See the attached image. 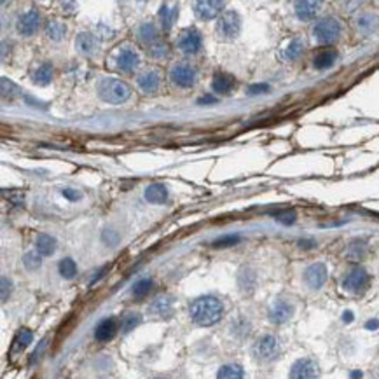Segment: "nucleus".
<instances>
[{
    "instance_id": "obj_6",
    "label": "nucleus",
    "mask_w": 379,
    "mask_h": 379,
    "mask_svg": "<svg viewBox=\"0 0 379 379\" xmlns=\"http://www.w3.org/2000/svg\"><path fill=\"white\" fill-rule=\"evenodd\" d=\"M241 28V19L238 16V12L234 11H227L224 14L219 16V21H217V33H219L222 39H234L238 37Z\"/></svg>"
},
{
    "instance_id": "obj_10",
    "label": "nucleus",
    "mask_w": 379,
    "mask_h": 379,
    "mask_svg": "<svg viewBox=\"0 0 379 379\" xmlns=\"http://www.w3.org/2000/svg\"><path fill=\"white\" fill-rule=\"evenodd\" d=\"M201 44H203L201 33L196 28H187L178 37V49L185 54H196L201 49Z\"/></svg>"
},
{
    "instance_id": "obj_44",
    "label": "nucleus",
    "mask_w": 379,
    "mask_h": 379,
    "mask_svg": "<svg viewBox=\"0 0 379 379\" xmlns=\"http://www.w3.org/2000/svg\"><path fill=\"white\" fill-rule=\"evenodd\" d=\"M61 193H63V196H65V198L68 199V201H77V199L80 198V193H79V191L68 189V187H67V189H63Z\"/></svg>"
},
{
    "instance_id": "obj_26",
    "label": "nucleus",
    "mask_w": 379,
    "mask_h": 379,
    "mask_svg": "<svg viewBox=\"0 0 379 379\" xmlns=\"http://www.w3.org/2000/svg\"><path fill=\"white\" fill-rule=\"evenodd\" d=\"M149 311L156 317H163L172 311V299L170 297H157V299L149 306Z\"/></svg>"
},
{
    "instance_id": "obj_49",
    "label": "nucleus",
    "mask_w": 379,
    "mask_h": 379,
    "mask_svg": "<svg viewBox=\"0 0 379 379\" xmlns=\"http://www.w3.org/2000/svg\"><path fill=\"white\" fill-rule=\"evenodd\" d=\"M377 327H379V320H376V318H374V320H369L367 323H365V329H369V330H376Z\"/></svg>"
},
{
    "instance_id": "obj_52",
    "label": "nucleus",
    "mask_w": 379,
    "mask_h": 379,
    "mask_svg": "<svg viewBox=\"0 0 379 379\" xmlns=\"http://www.w3.org/2000/svg\"><path fill=\"white\" fill-rule=\"evenodd\" d=\"M351 377H362V372H360V370H359V372L355 370V372H351Z\"/></svg>"
},
{
    "instance_id": "obj_13",
    "label": "nucleus",
    "mask_w": 379,
    "mask_h": 379,
    "mask_svg": "<svg viewBox=\"0 0 379 379\" xmlns=\"http://www.w3.org/2000/svg\"><path fill=\"white\" fill-rule=\"evenodd\" d=\"M323 6V0H296L293 9H296L297 18L301 21H309L320 12Z\"/></svg>"
},
{
    "instance_id": "obj_23",
    "label": "nucleus",
    "mask_w": 379,
    "mask_h": 379,
    "mask_svg": "<svg viewBox=\"0 0 379 379\" xmlns=\"http://www.w3.org/2000/svg\"><path fill=\"white\" fill-rule=\"evenodd\" d=\"M234 86V79L231 75H225V74H217L214 77V82H212V88H214L215 93H220V95H225L229 93Z\"/></svg>"
},
{
    "instance_id": "obj_9",
    "label": "nucleus",
    "mask_w": 379,
    "mask_h": 379,
    "mask_svg": "<svg viewBox=\"0 0 379 379\" xmlns=\"http://www.w3.org/2000/svg\"><path fill=\"white\" fill-rule=\"evenodd\" d=\"M225 0H194V12L199 19H214L222 12Z\"/></svg>"
},
{
    "instance_id": "obj_45",
    "label": "nucleus",
    "mask_w": 379,
    "mask_h": 379,
    "mask_svg": "<svg viewBox=\"0 0 379 379\" xmlns=\"http://www.w3.org/2000/svg\"><path fill=\"white\" fill-rule=\"evenodd\" d=\"M9 293H11V282L4 276L2 278V301H7Z\"/></svg>"
},
{
    "instance_id": "obj_48",
    "label": "nucleus",
    "mask_w": 379,
    "mask_h": 379,
    "mask_svg": "<svg viewBox=\"0 0 379 379\" xmlns=\"http://www.w3.org/2000/svg\"><path fill=\"white\" fill-rule=\"evenodd\" d=\"M107 269H109V267H103V269H100V271H98V275L95 276V278L91 280V283H89V287H93V285H96L98 282H100V280H101V276L105 275V271H107Z\"/></svg>"
},
{
    "instance_id": "obj_29",
    "label": "nucleus",
    "mask_w": 379,
    "mask_h": 379,
    "mask_svg": "<svg viewBox=\"0 0 379 379\" xmlns=\"http://www.w3.org/2000/svg\"><path fill=\"white\" fill-rule=\"evenodd\" d=\"M46 33H48V37L51 40H61L63 37H65L67 33V27L63 23H59V21H51L48 25V30H46Z\"/></svg>"
},
{
    "instance_id": "obj_43",
    "label": "nucleus",
    "mask_w": 379,
    "mask_h": 379,
    "mask_svg": "<svg viewBox=\"0 0 379 379\" xmlns=\"http://www.w3.org/2000/svg\"><path fill=\"white\" fill-rule=\"evenodd\" d=\"M267 91H269L267 84H254L248 89V95H261V93H267Z\"/></svg>"
},
{
    "instance_id": "obj_51",
    "label": "nucleus",
    "mask_w": 379,
    "mask_h": 379,
    "mask_svg": "<svg viewBox=\"0 0 379 379\" xmlns=\"http://www.w3.org/2000/svg\"><path fill=\"white\" fill-rule=\"evenodd\" d=\"M343 320L346 322V323H350V322H353V313L351 311H346L343 314Z\"/></svg>"
},
{
    "instance_id": "obj_1",
    "label": "nucleus",
    "mask_w": 379,
    "mask_h": 379,
    "mask_svg": "<svg viewBox=\"0 0 379 379\" xmlns=\"http://www.w3.org/2000/svg\"><path fill=\"white\" fill-rule=\"evenodd\" d=\"M222 313H224L222 302L212 296L199 297V299H196L191 304V318L194 320V323H198L201 327L215 325L222 318Z\"/></svg>"
},
{
    "instance_id": "obj_37",
    "label": "nucleus",
    "mask_w": 379,
    "mask_h": 379,
    "mask_svg": "<svg viewBox=\"0 0 379 379\" xmlns=\"http://www.w3.org/2000/svg\"><path fill=\"white\" fill-rule=\"evenodd\" d=\"M240 240H241L240 234H227V236H222V238H219V240H215L214 246H217V248H227V246L238 245Z\"/></svg>"
},
{
    "instance_id": "obj_32",
    "label": "nucleus",
    "mask_w": 379,
    "mask_h": 379,
    "mask_svg": "<svg viewBox=\"0 0 379 379\" xmlns=\"http://www.w3.org/2000/svg\"><path fill=\"white\" fill-rule=\"evenodd\" d=\"M138 323H140V314L138 313H126L124 317H122V320H121V330H122V334H128V332H131L136 325H138Z\"/></svg>"
},
{
    "instance_id": "obj_17",
    "label": "nucleus",
    "mask_w": 379,
    "mask_h": 379,
    "mask_svg": "<svg viewBox=\"0 0 379 379\" xmlns=\"http://www.w3.org/2000/svg\"><path fill=\"white\" fill-rule=\"evenodd\" d=\"M75 48H77L79 53L84 54V56H93V54L100 49V40H98L93 33L82 32V33H79L77 39H75Z\"/></svg>"
},
{
    "instance_id": "obj_42",
    "label": "nucleus",
    "mask_w": 379,
    "mask_h": 379,
    "mask_svg": "<svg viewBox=\"0 0 379 379\" xmlns=\"http://www.w3.org/2000/svg\"><path fill=\"white\" fill-rule=\"evenodd\" d=\"M46 346H48V339H42L40 344H39V348H37V350L33 351V355H32V364H35V362L40 359L42 353H44V350H46Z\"/></svg>"
},
{
    "instance_id": "obj_27",
    "label": "nucleus",
    "mask_w": 379,
    "mask_h": 379,
    "mask_svg": "<svg viewBox=\"0 0 379 379\" xmlns=\"http://www.w3.org/2000/svg\"><path fill=\"white\" fill-rule=\"evenodd\" d=\"M53 79V67L49 63H42V65L37 68V72L33 74V82L39 84V86H48Z\"/></svg>"
},
{
    "instance_id": "obj_28",
    "label": "nucleus",
    "mask_w": 379,
    "mask_h": 379,
    "mask_svg": "<svg viewBox=\"0 0 379 379\" xmlns=\"http://www.w3.org/2000/svg\"><path fill=\"white\" fill-rule=\"evenodd\" d=\"M243 376H245L243 367L238 364L224 365V367H220L219 372H217V377H220V379H240Z\"/></svg>"
},
{
    "instance_id": "obj_40",
    "label": "nucleus",
    "mask_w": 379,
    "mask_h": 379,
    "mask_svg": "<svg viewBox=\"0 0 379 379\" xmlns=\"http://www.w3.org/2000/svg\"><path fill=\"white\" fill-rule=\"evenodd\" d=\"M2 95H4V98H7V96L14 98L16 95H18V88H16L11 80H7L6 77L2 79Z\"/></svg>"
},
{
    "instance_id": "obj_16",
    "label": "nucleus",
    "mask_w": 379,
    "mask_h": 379,
    "mask_svg": "<svg viewBox=\"0 0 379 379\" xmlns=\"http://www.w3.org/2000/svg\"><path fill=\"white\" fill-rule=\"evenodd\" d=\"M293 314V306L287 301H276L269 309V320L275 325L287 323Z\"/></svg>"
},
{
    "instance_id": "obj_34",
    "label": "nucleus",
    "mask_w": 379,
    "mask_h": 379,
    "mask_svg": "<svg viewBox=\"0 0 379 379\" xmlns=\"http://www.w3.org/2000/svg\"><path fill=\"white\" fill-rule=\"evenodd\" d=\"M42 255L37 252H28L27 255L23 257V264H25V267H27L28 271H35V269H39L40 267V264H42Z\"/></svg>"
},
{
    "instance_id": "obj_30",
    "label": "nucleus",
    "mask_w": 379,
    "mask_h": 379,
    "mask_svg": "<svg viewBox=\"0 0 379 379\" xmlns=\"http://www.w3.org/2000/svg\"><path fill=\"white\" fill-rule=\"evenodd\" d=\"M58 267H59V275L65 280H72L77 275V266H75V262L72 259H63Z\"/></svg>"
},
{
    "instance_id": "obj_31",
    "label": "nucleus",
    "mask_w": 379,
    "mask_h": 379,
    "mask_svg": "<svg viewBox=\"0 0 379 379\" xmlns=\"http://www.w3.org/2000/svg\"><path fill=\"white\" fill-rule=\"evenodd\" d=\"M152 290V280L151 278H143V280H138V282L135 283L133 287V296L136 299H142V297H145L149 292Z\"/></svg>"
},
{
    "instance_id": "obj_46",
    "label": "nucleus",
    "mask_w": 379,
    "mask_h": 379,
    "mask_svg": "<svg viewBox=\"0 0 379 379\" xmlns=\"http://www.w3.org/2000/svg\"><path fill=\"white\" fill-rule=\"evenodd\" d=\"M103 240L107 241V245L114 246V245H116V241H117V234H114L112 231H107L103 234Z\"/></svg>"
},
{
    "instance_id": "obj_7",
    "label": "nucleus",
    "mask_w": 379,
    "mask_h": 379,
    "mask_svg": "<svg viewBox=\"0 0 379 379\" xmlns=\"http://www.w3.org/2000/svg\"><path fill=\"white\" fill-rule=\"evenodd\" d=\"M170 80L178 88H191L196 82V68L189 63H177L170 68Z\"/></svg>"
},
{
    "instance_id": "obj_21",
    "label": "nucleus",
    "mask_w": 379,
    "mask_h": 379,
    "mask_svg": "<svg viewBox=\"0 0 379 379\" xmlns=\"http://www.w3.org/2000/svg\"><path fill=\"white\" fill-rule=\"evenodd\" d=\"M145 199L149 203L161 204L168 199V189L163 184H151L145 189Z\"/></svg>"
},
{
    "instance_id": "obj_15",
    "label": "nucleus",
    "mask_w": 379,
    "mask_h": 379,
    "mask_svg": "<svg viewBox=\"0 0 379 379\" xmlns=\"http://www.w3.org/2000/svg\"><path fill=\"white\" fill-rule=\"evenodd\" d=\"M318 376V365L311 359H301L292 365L290 377L293 379H311Z\"/></svg>"
},
{
    "instance_id": "obj_24",
    "label": "nucleus",
    "mask_w": 379,
    "mask_h": 379,
    "mask_svg": "<svg viewBox=\"0 0 379 379\" xmlns=\"http://www.w3.org/2000/svg\"><path fill=\"white\" fill-rule=\"evenodd\" d=\"M365 254H367V245H365V241L362 240H355L351 241L350 245H348V250H346V257L350 259V261H362V259L365 257Z\"/></svg>"
},
{
    "instance_id": "obj_12",
    "label": "nucleus",
    "mask_w": 379,
    "mask_h": 379,
    "mask_svg": "<svg viewBox=\"0 0 379 379\" xmlns=\"http://www.w3.org/2000/svg\"><path fill=\"white\" fill-rule=\"evenodd\" d=\"M327 276H329V272H327L325 264L317 262V264H311V266L306 269V272H304V282L308 283L309 288H313V290H318V288H322L323 285H325Z\"/></svg>"
},
{
    "instance_id": "obj_20",
    "label": "nucleus",
    "mask_w": 379,
    "mask_h": 379,
    "mask_svg": "<svg viewBox=\"0 0 379 379\" xmlns=\"http://www.w3.org/2000/svg\"><path fill=\"white\" fill-rule=\"evenodd\" d=\"M35 250L42 257H49L56 250V240L53 236H49V234H39L35 241Z\"/></svg>"
},
{
    "instance_id": "obj_50",
    "label": "nucleus",
    "mask_w": 379,
    "mask_h": 379,
    "mask_svg": "<svg viewBox=\"0 0 379 379\" xmlns=\"http://www.w3.org/2000/svg\"><path fill=\"white\" fill-rule=\"evenodd\" d=\"M215 98L214 96H204V98H201V100H199V103H215Z\"/></svg>"
},
{
    "instance_id": "obj_4",
    "label": "nucleus",
    "mask_w": 379,
    "mask_h": 379,
    "mask_svg": "<svg viewBox=\"0 0 379 379\" xmlns=\"http://www.w3.org/2000/svg\"><path fill=\"white\" fill-rule=\"evenodd\" d=\"M112 61H114V68L117 72H121V74H131L140 65V54L131 46H122V48H119L116 51Z\"/></svg>"
},
{
    "instance_id": "obj_41",
    "label": "nucleus",
    "mask_w": 379,
    "mask_h": 379,
    "mask_svg": "<svg viewBox=\"0 0 379 379\" xmlns=\"http://www.w3.org/2000/svg\"><path fill=\"white\" fill-rule=\"evenodd\" d=\"M243 275H240V278H245V276H250V278H254V272L252 271H241ZM254 285H255V282H248V280H240V287H241V290H252L254 288Z\"/></svg>"
},
{
    "instance_id": "obj_25",
    "label": "nucleus",
    "mask_w": 379,
    "mask_h": 379,
    "mask_svg": "<svg viewBox=\"0 0 379 379\" xmlns=\"http://www.w3.org/2000/svg\"><path fill=\"white\" fill-rule=\"evenodd\" d=\"M302 51H304V42L301 39H292L283 51V58L288 61H296L297 58H301Z\"/></svg>"
},
{
    "instance_id": "obj_5",
    "label": "nucleus",
    "mask_w": 379,
    "mask_h": 379,
    "mask_svg": "<svg viewBox=\"0 0 379 379\" xmlns=\"http://www.w3.org/2000/svg\"><path fill=\"white\" fill-rule=\"evenodd\" d=\"M280 353V344L278 339L271 334H266L262 338L257 339V343L254 344V355L257 360L261 362H271L278 356Z\"/></svg>"
},
{
    "instance_id": "obj_39",
    "label": "nucleus",
    "mask_w": 379,
    "mask_h": 379,
    "mask_svg": "<svg viewBox=\"0 0 379 379\" xmlns=\"http://www.w3.org/2000/svg\"><path fill=\"white\" fill-rule=\"evenodd\" d=\"M276 222L283 224V225H292L296 222V212L293 210H285V212H278V214L275 215Z\"/></svg>"
},
{
    "instance_id": "obj_18",
    "label": "nucleus",
    "mask_w": 379,
    "mask_h": 379,
    "mask_svg": "<svg viewBox=\"0 0 379 379\" xmlns=\"http://www.w3.org/2000/svg\"><path fill=\"white\" fill-rule=\"evenodd\" d=\"M116 332H117L116 322H114L112 318H105V320H101L96 325V329H95V339L98 341V343H107V341L114 339Z\"/></svg>"
},
{
    "instance_id": "obj_8",
    "label": "nucleus",
    "mask_w": 379,
    "mask_h": 379,
    "mask_svg": "<svg viewBox=\"0 0 379 379\" xmlns=\"http://www.w3.org/2000/svg\"><path fill=\"white\" fill-rule=\"evenodd\" d=\"M344 290L350 293H362L365 292V288L369 287V275L365 269H353L346 275V278L343 280Z\"/></svg>"
},
{
    "instance_id": "obj_47",
    "label": "nucleus",
    "mask_w": 379,
    "mask_h": 379,
    "mask_svg": "<svg viewBox=\"0 0 379 379\" xmlns=\"http://www.w3.org/2000/svg\"><path fill=\"white\" fill-rule=\"evenodd\" d=\"M299 246L301 248H314V246H317V241L314 240H301Z\"/></svg>"
},
{
    "instance_id": "obj_2",
    "label": "nucleus",
    "mask_w": 379,
    "mask_h": 379,
    "mask_svg": "<svg viewBox=\"0 0 379 379\" xmlns=\"http://www.w3.org/2000/svg\"><path fill=\"white\" fill-rule=\"evenodd\" d=\"M98 96L103 101L112 105H119L124 103L128 98L131 96V89L126 82L119 79H112V77H105L98 82Z\"/></svg>"
},
{
    "instance_id": "obj_53",
    "label": "nucleus",
    "mask_w": 379,
    "mask_h": 379,
    "mask_svg": "<svg viewBox=\"0 0 379 379\" xmlns=\"http://www.w3.org/2000/svg\"><path fill=\"white\" fill-rule=\"evenodd\" d=\"M2 4H6V0H2Z\"/></svg>"
},
{
    "instance_id": "obj_33",
    "label": "nucleus",
    "mask_w": 379,
    "mask_h": 379,
    "mask_svg": "<svg viewBox=\"0 0 379 379\" xmlns=\"http://www.w3.org/2000/svg\"><path fill=\"white\" fill-rule=\"evenodd\" d=\"M33 341V334L32 330L28 329H21L14 338V348H19V350H25L30 343Z\"/></svg>"
},
{
    "instance_id": "obj_22",
    "label": "nucleus",
    "mask_w": 379,
    "mask_h": 379,
    "mask_svg": "<svg viewBox=\"0 0 379 379\" xmlns=\"http://www.w3.org/2000/svg\"><path fill=\"white\" fill-rule=\"evenodd\" d=\"M335 59H338V53H335L334 49H323L317 54V56H314L313 63L318 70H327V68H330L332 65H334Z\"/></svg>"
},
{
    "instance_id": "obj_36",
    "label": "nucleus",
    "mask_w": 379,
    "mask_h": 379,
    "mask_svg": "<svg viewBox=\"0 0 379 379\" xmlns=\"http://www.w3.org/2000/svg\"><path fill=\"white\" fill-rule=\"evenodd\" d=\"M377 25H379V19L372 14H364L359 19V28L364 30V32H372V30L377 28Z\"/></svg>"
},
{
    "instance_id": "obj_14",
    "label": "nucleus",
    "mask_w": 379,
    "mask_h": 379,
    "mask_svg": "<svg viewBox=\"0 0 379 379\" xmlns=\"http://www.w3.org/2000/svg\"><path fill=\"white\" fill-rule=\"evenodd\" d=\"M16 28H18V32L21 33V35H25V37L33 35V33L40 28V14L35 9L25 12V14L18 19Z\"/></svg>"
},
{
    "instance_id": "obj_3",
    "label": "nucleus",
    "mask_w": 379,
    "mask_h": 379,
    "mask_svg": "<svg viewBox=\"0 0 379 379\" xmlns=\"http://www.w3.org/2000/svg\"><path fill=\"white\" fill-rule=\"evenodd\" d=\"M341 23L335 18H323L313 27V37L318 44L329 46L341 37Z\"/></svg>"
},
{
    "instance_id": "obj_38",
    "label": "nucleus",
    "mask_w": 379,
    "mask_h": 379,
    "mask_svg": "<svg viewBox=\"0 0 379 379\" xmlns=\"http://www.w3.org/2000/svg\"><path fill=\"white\" fill-rule=\"evenodd\" d=\"M175 14H177V9H170V7H163V9H161L159 16H161V25H163L164 30H168L172 27L173 19H175Z\"/></svg>"
},
{
    "instance_id": "obj_11",
    "label": "nucleus",
    "mask_w": 379,
    "mask_h": 379,
    "mask_svg": "<svg viewBox=\"0 0 379 379\" xmlns=\"http://www.w3.org/2000/svg\"><path fill=\"white\" fill-rule=\"evenodd\" d=\"M136 86L145 95H154L161 86V74L156 68H147L136 77Z\"/></svg>"
},
{
    "instance_id": "obj_35",
    "label": "nucleus",
    "mask_w": 379,
    "mask_h": 379,
    "mask_svg": "<svg viewBox=\"0 0 379 379\" xmlns=\"http://www.w3.org/2000/svg\"><path fill=\"white\" fill-rule=\"evenodd\" d=\"M149 53H151V56L154 59H164V58H168L170 49L164 42H156V44H152L151 48H149Z\"/></svg>"
},
{
    "instance_id": "obj_19",
    "label": "nucleus",
    "mask_w": 379,
    "mask_h": 379,
    "mask_svg": "<svg viewBox=\"0 0 379 379\" xmlns=\"http://www.w3.org/2000/svg\"><path fill=\"white\" fill-rule=\"evenodd\" d=\"M136 37H138V40L142 42L143 46H147V48H151L152 44H156L157 42V30L154 27V23H143L140 25L138 30H136Z\"/></svg>"
}]
</instances>
